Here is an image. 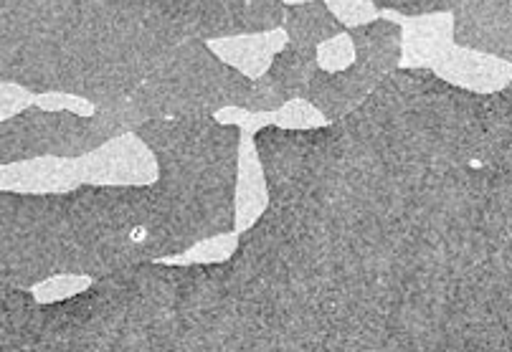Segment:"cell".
I'll return each instance as SVG.
<instances>
[{"label": "cell", "instance_id": "1", "mask_svg": "<svg viewBox=\"0 0 512 352\" xmlns=\"http://www.w3.org/2000/svg\"><path fill=\"white\" fill-rule=\"evenodd\" d=\"M251 140L322 352L510 350V89L401 66L343 120Z\"/></svg>", "mask_w": 512, "mask_h": 352}, {"label": "cell", "instance_id": "2", "mask_svg": "<svg viewBox=\"0 0 512 352\" xmlns=\"http://www.w3.org/2000/svg\"><path fill=\"white\" fill-rule=\"evenodd\" d=\"M183 41L165 0H0V84L130 97Z\"/></svg>", "mask_w": 512, "mask_h": 352}, {"label": "cell", "instance_id": "3", "mask_svg": "<svg viewBox=\"0 0 512 352\" xmlns=\"http://www.w3.org/2000/svg\"><path fill=\"white\" fill-rule=\"evenodd\" d=\"M183 251L155 183H82L61 193L56 274L99 279Z\"/></svg>", "mask_w": 512, "mask_h": 352}, {"label": "cell", "instance_id": "4", "mask_svg": "<svg viewBox=\"0 0 512 352\" xmlns=\"http://www.w3.org/2000/svg\"><path fill=\"white\" fill-rule=\"evenodd\" d=\"M158 165V185L183 249L234 231L241 127L216 114L145 120L135 130Z\"/></svg>", "mask_w": 512, "mask_h": 352}, {"label": "cell", "instance_id": "5", "mask_svg": "<svg viewBox=\"0 0 512 352\" xmlns=\"http://www.w3.org/2000/svg\"><path fill=\"white\" fill-rule=\"evenodd\" d=\"M249 89L251 79L218 59L206 41L183 38L127 99L142 120H168L244 107Z\"/></svg>", "mask_w": 512, "mask_h": 352}, {"label": "cell", "instance_id": "6", "mask_svg": "<svg viewBox=\"0 0 512 352\" xmlns=\"http://www.w3.org/2000/svg\"><path fill=\"white\" fill-rule=\"evenodd\" d=\"M61 193L0 190V279L31 289L56 274Z\"/></svg>", "mask_w": 512, "mask_h": 352}, {"label": "cell", "instance_id": "7", "mask_svg": "<svg viewBox=\"0 0 512 352\" xmlns=\"http://www.w3.org/2000/svg\"><path fill=\"white\" fill-rule=\"evenodd\" d=\"M104 145L92 114L28 104L0 122V165L33 158H82Z\"/></svg>", "mask_w": 512, "mask_h": 352}, {"label": "cell", "instance_id": "8", "mask_svg": "<svg viewBox=\"0 0 512 352\" xmlns=\"http://www.w3.org/2000/svg\"><path fill=\"white\" fill-rule=\"evenodd\" d=\"M183 38L244 36L282 28V0H165Z\"/></svg>", "mask_w": 512, "mask_h": 352}, {"label": "cell", "instance_id": "9", "mask_svg": "<svg viewBox=\"0 0 512 352\" xmlns=\"http://www.w3.org/2000/svg\"><path fill=\"white\" fill-rule=\"evenodd\" d=\"M82 183L92 185H150L158 178V165L150 147L125 132L77 158Z\"/></svg>", "mask_w": 512, "mask_h": 352}, {"label": "cell", "instance_id": "10", "mask_svg": "<svg viewBox=\"0 0 512 352\" xmlns=\"http://www.w3.org/2000/svg\"><path fill=\"white\" fill-rule=\"evenodd\" d=\"M452 41L512 61V0H459L452 8Z\"/></svg>", "mask_w": 512, "mask_h": 352}, {"label": "cell", "instance_id": "11", "mask_svg": "<svg viewBox=\"0 0 512 352\" xmlns=\"http://www.w3.org/2000/svg\"><path fill=\"white\" fill-rule=\"evenodd\" d=\"M378 82H381L378 76L360 69L358 64H350L348 69L340 71L317 69L302 99L310 102L325 117V122H338L345 114L358 109V104L373 92Z\"/></svg>", "mask_w": 512, "mask_h": 352}, {"label": "cell", "instance_id": "12", "mask_svg": "<svg viewBox=\"0 0 512 352\" xmlns=\"http://www.w3.org/2000/svg\"><path fill=\"white\" fill-rule=\"evenodd\" d=\"M431 71L447 84L474 94L500 92V89L510 87L512 79L510 61L482 54V51L462 49V46H452L442 59L431 66Z\"/></svg>", "mask_w": 512, "mask_h": 352}, {"label": "cell", "instance_id": "13", "mask_svg": "<svg viewBox=\"0 0 512 352\" xmlns=\"http://www.w3.org/2000/svg\"><path fill=\"white\" fill-rule=\"evenodd\" d=\"M77 185H82L77 158H33L0 165V190L69 193Z\"/></svg>", "mask_w": 512, "mask_h": 352}, {"label": "cell", "instance_id": "14", "mask_svg": "<svg viewBox=\"0 0 512 352\" xmlns=\"http://www.w3.org/2000/svg\"><path fill=\"white\" fill-rule=\"evenodd\" d=\"M452 46V13L409 18L401 28V66L431 69Z\"/></svg>", "mask_w": 512, "mask_h": 352}, {"label": "cell", "instance_id": "15", "mask_svg": "<svg viewBox=\"0 0 512 352\" xmlns=\"http://www.w3.org/2000/svg\"><path fill=\"white\" fill-rule=\"evenodd\" d=\"M355 61L360 69L371 71L383 79L391 71L401 69V26L388 18H373L360 26H350Z\"/></svg>", "mask_w": 512, "mask_h": 352}, {"label": "cell", "instance_id": "16", "mask_svg": "<svg viewBox=\"0 0 512 352\" xmlns=\"http://www.w3.org/2000/svg\"><path fill=\"white\" fill-rule=\"evenodd\" d=\"M287 44V33L282 28L262 33H244V36L231 38H213L206 41L208 49L224 61V64L234 66L236 71L246 76V79H256L272 64L274 54Z\"/></svg>", "mask_w": 512, "mask_h": 352}, {"label": "cell", "instance_id": "17", "mask_svg": "<svg viewBox=\"0 0 512 352\" xmlns=\"http://www.w3.org/2000/svg\"><path fill=\"white\" fill-rule=\"evenodd\" d=\"M269 195L264 183L262 163L256 155L254 140L241 135L239 163H236V185H234V233L249 228L267 208Z\"/></svg>", "mask_w": 512, "mask_h": 352}, {"label": "cell", "instance_id": "18", "mask_svg": "<svg viewBox=\"0 0 512 352\" xmlns=\"http://www.w3.org/2000/svg\"><path fill=\"white\" fill-rule=\"evenodd\" d=\"M282 26L287 41L297 46H310V49H317L327 38L345 33V26L330 13L325 0H305V3L287 6Z\"/></svg>", "mask_w": 512, "mask_h": 352}, {"label": "cell", "instance_id": "19", "mask_svg": "<svg viewBox=\"0 0 512 352\" xmlns=\"http://www.w3.org/2000/svg\"><path fill=\"white\" fill-rule=\"evenodd\" d=\"M317 71V49L310 46H297L292 41L282 46L274 54L272 64L264 74L277 84L287 99H302L312 74Z\"/></svg>", "mask_w": 512, "mask_h": 352}, {"label": "cell", "instance_id": "20", "mask_svg": "<svg viewBox=\"0 0 512 352\" xmlns=\"http://www.w3.org/2000/svg\"><path fill=\"white\" fill-rule=\"evenodd\" d=\"M236 246V233H218V236H211V239H203L198 244H193L191 249H186L183 254H178L175 264H213V261H226L231 256Z\"/></svg>", "mask_w": 512, "mask_h": 352}, {"label": "cell", "instance_id": "21", "mask_svg": "<svg viewBox=\"0 0 512 352\" xmlns=\"http://www.w3.org/2000/svg\"><path fill=\"white\" fill-rule=\"evenodd\" d=\"M269 125L284 127V130H312L325 125V117L305 99H289L277 112H269Z\"/></svg>", "mask_w": 512, "mask_h": 352}, {"label": "cell", "instance_id": "22", "mask_svg": "<svg viewBox=\"0 0 512 352\" xmlns=\"http://www.w3.org/2000/svg\"><path fill=\"white\" fill-rule=\"evenodd\" d=\"M36 304H39V299L33 297L31 289L13 287V284L0 279V327L18 325Z\"/></svg>", "mask_w": 512, "mask_h": 352}, {"label": "cell", "instance_id": "23", "mask_svg": "<svg viewBox=\"0 0 512 352\" xmlns=\"http://www.w3.org/2000/svg\"><path fill=\"white\" fill-rule=\"evenodd\" d=\"M355 61L353 41L348 33H338V36L327 38L317 46V69L322 71H340L348 69Z\"/></svg>", "mask_w": 512, "mask_h": 352}, {"label": "cell", "instance_id": "24", "mask_svg": "<svg viewBox=\"0 0 512 352\" xmlns=\"http://www.w3.org/2000/svg\"><path fill=\"white\" fill-rule=\"evenodd\" d=\"M376 11H393L404 18L431 16V13H452L459 0H371Z\"/></svg>", "mask_w": 512, "mask_h": 352}, {"label": "cell", "instance_id": "25", "mask_svg": "<svg viewBox=\"0 0 512 352\" xmlns=\"http://www.w3.org/2000/svg\"><path fill=\"white\" fill-rule=\"evenodd\" d=\"M89 282H92V279L77 277V274H54V277L44 279V282H39L36 287H31V292L41 304L59 302V299H66L71 297V294L82 292Z\"/></svg>", "mask_w": 512, "mask_h": 352}, {"label": "cell", "instance_id": "26", "mask_svg": "<svg viewBox=\"0 0 512 352\" xmlns=\"http://www.w3.org/2000/svg\"><path fill=\"white\" fill-rule=\"evenodd\" d=\"M325 6L330 8V13L345 28L360 26V23H368L373 18H378V11L371 0H325Z\"/></svg>", "mask_w": 512, "mask_h": 352}, {"label": "cell", "instance_id": "27", "mask_svg": "<svg viewBox=\"0 0 512 352\" xmlns=\"http://www.w3.org/2000/svg\"><path fill=\"white\" fill-rule=\"evenodd\" d=\"M33 104L44 109H66V112H77V114L94 112V104L89 102V99L77 97V94H66V92L36 94V97H33Z\"/></svg>", "mask_w": 512, "mask_h": 352}, {"label": "cell", "instance_id": "28", "mask_svg": "<svg viewBox=\"0 0 512 352\" xmlns=\"http://www.w3.org/2000/svg\"><path fill=\"white\" fill-rule=\"evenodd\" d=\"M33 104V94L18 84H0V122Z\"/></svg>", "mask_w": 512, "mask_h": 352}, {"label": "cell", "instance_id": "29", "mask_svg": "<svg viewBox=\"0 0 512 352\" xmlns=\"http://www.w3.org/2000/svg\"><path fill=\"white\" fill-rule=\"evenodd\" d=\"M284 6H295V3H305V0H282Z\"/></svg>", "mask_w": 512, "mask_h": 352}]
</instances>
